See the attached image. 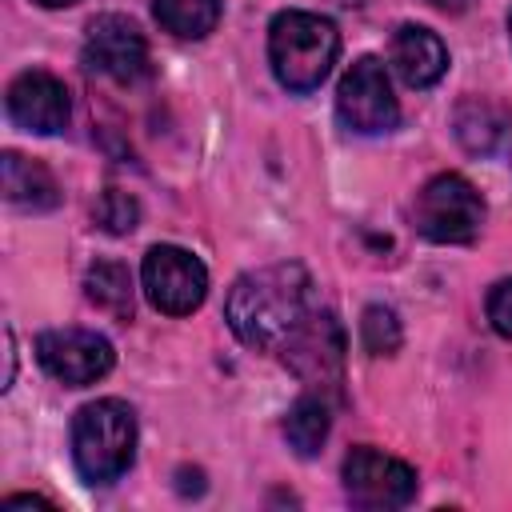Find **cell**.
Returning a JSON list of instances; mask_svg holds the SVG:
<instances>
[{"label": "cell", "mask_w": 512, "mask_h": 512, "mask_svg": "<svg viewBox=\"0 0 512 512\" xmlns=\"http://www.w3.org/2000/svg\"><path fill=\"white\" fill-rule=\"evenodd\" d=\"M452 128H456V140L464 144V152H472V156H492V152L508 140L512 116H508V108H500V104L488 100V96H468V100L456 104Z\"/></svg>", "instance_id": "13"}, {"label": "cell", "mask_w": 512, "mask_h": 512, "mask_svg": "<svg viewBox=\"0 0 512 512\" xmlns=\"http://www.w3.org/2000/svg\"><path fill=\"white\" fill-rule=\"evenodd\" d=\"M84 64L116 84H132L148 72V40L136 28V20H128L120 12H104L88 24Z\"/></svg>", "instance_id": "10"}, {"label": "cell", "mask_w": 512, "mask_h": 512, "mask_svg": "<svg viewBox=\"0 0 512 512\" xmlns=\"http://www.w3.org/2000/svg\"><path fill=\"white\" fill-rule=\"evenodd\" d=\"M424 4H432V8H440V12H464L472 0H424Z\"/></svg>", "instance_id": "22"}, {"label": "cell", "mask_w": 512, "mask_h": 512, "mask_svg": "<svg viewBox=\"0 0 512 512\" xmlns=\"http://www.w3.org/2000/svg\"><path fill=\"white\" fill-rule=\"evenodd\" d=\"M152 12L180 40H204L220 24V0H152Z\"/></svg>", "instance_id": "17"}, {"label": "cell", "mask_w": 512, "mask_h": 512, "mask_svg": "<svg viewBox=\"0 0 512 512\" xmlns=\"http://www.w3.org/2000/svg\"><path fill=\"white\" fill-rule=\"evenodd\" d=\"M340 52V32L328 16L288 8L268 24V60L288 92H312L324 84Z\"/></svg>", "instance_id": "2"}, {"label": "cell", "mask_w": 512, "mask_h": 512, "mask_svg": "<svg viewBox=\"0 0 512 512\" xmlns=\"http://www.w3.org/2000/svg\"><path fill=\"white\" fill-rule=\"evenodd\" d=\"M280 356L308 388L340 392V384H344V332L328 308H316L292 332V340L280 348Z\"/></svg>", "instance_id": "7"}, {"label": "cell", "mask_w": 512, "mask_h": 512, "mask_svg": "<svg viewBox=\"0 0 512 512\" xmlns=\"http://www.w3.org/2000/svg\"><path fill=\"white\" fill-rule=\"evenodd\" d=\"M8 120L24 132H36V136H52L68 124L72 116V100H68V88L64 80H56L52 72H20L12 84H8Z\"/></svg>", "instance_id": "11"}, {"label": "cell", "mask_w": 512, "mask_h": 512, "mask_svg": "<svg viewBox=\"0 0 512 512\" xmlns=\"http://www.w3.org/2000/svg\"><path fill=\"white\" fill-rule=\"evenodd\" d=\"M4 508H52L48 500H40V496H8L4 500Z\"/></svg>", "instance_id": "21"}, {"label": "cell", "mask_w": 512, "mask_h": 512, "mask_svg": "<svg viewBox=\"0 0 512 512\" xmlns=\"http://www.w3.org/2000/svg\"><path fill=\"white\" fill-rule=\"evenodd\" d=\"M140 280H144V296L152 300V308L168 316H188L208 296V268L188 248H176V244L148 248Z\"/></svg>", "instance_id": "6"}, {"label": "cell", "mask_w": 512, "mask_h": 512, "mask_svg": "<svg viewBox=\"0 0 512 512\" xmlns=\"http://www.w3.org/2000/svg\"><path fill=\"white\" fill-rule=\"evenodd\" d=\"M416 232L432 244H464L480 232L484 224V200L472 180L460 172H440L432 176L420 196H416Z\"/></svg>", "instance_id": "4"}, {"label": "cell", "mask_w": 512, "mask_h": 512, "mask_svg": "<svg viewBox=\"0 0 512 512\" xmlns=\"http://www.w3.org/2000/svg\"><path fill=\"white\" fill-rule=\"evenodd\" d=\"M508 32H512V20H508Z\"/></svg>", "instance_id": "24"}, {"label": "cell", "mask_w": 512, "mask_h": 512, "mask_svg": "<svg viewBox=\"0 0 512 512\" xmlns=\"http://www.w3.org/2000/svg\"><path fill=\"white\" fill-rule=\"evenodd\" d=\"M36 360L48 376H56L68 388H84L96 384L100 376L112 372V344L100 332L88 328H52L36 336Z\"/></svg>", "instance_id": "9"}, {"label": "cell", "mask_w": 512, "mask_h": 512, "mask_svg": "<svg viewBox=\"0 0 512 512\" xmlns=\"http://www.w3.org/2000/svg\"><path fill=\"white\" fill-rule=\"evenodd\" d=\"M488 324L512 340V280H500L488 292Z\"/></svg>", "instance_id": "20"}, {"label": "cell", "mask_w": 512, "mask_h": 512, "mask_svg": "<svg viewBox=\"0 0 512 512\" xmlns=\"http://www.w3.org/2000/svg\"><path fill=\"white\" fill-rule=\"evenodd\" d=\"M36 4H44V8H64V4H76V0H36Z\"/></svg>", "instance_id": "23"}, {"label": "cell", "mask_w": 512, "mask_h": 512, "mask_svg": "<svg viewBox=\"0 0 512 512\" xmlns=\"http://www.w3.org/2000/svg\"><path fill=\"white\" fill-rule=\"evenodd\" d=\"M336 116L344 128L360 132V136H376V132H392L400 120V104L392 96L388 84V68L376 56H360L336 88Z\"/></svg>", "instance_id": "5"}, {"label": "cell", "mask_w": 512, "mask_h": 512, "mask_svg": "<svg viewBox=\"0 0 512 512\" xmlns=\"http://www.w3.org/2000/svg\"><path fill=\"white\" fill-rule=\"evenodd\" d=\"M344 492L356 508H404L416 496V472L404 460L364 444L344 456Z\"/></svg>", "instance_id": "8"}, {"label": "cell", "mask_w": 512, "mask_h": 512, "mask_svg": "<svg viewBox=\"0 0 512 512\" xmlns=\"http://www.w3.org/2000/svg\"><path fill=\"white\" fill-rule=\"evenodd\" d=\"M392 68L408 88H432L448 68V48L432 28L400 24L392 36Z\"/></svg>", "instance_id": "12"}, {"label": "cell", "mask_w": 512, "mask_h": 512, "mask_svg": "<svg viewBox=\"0 0 512 512\" xmlns=\"http://www.w3.org/2000/svg\"><path fill=\"white\" fill-rule=\"evenodd\" d=\"M136 220H140V204L124 188H104V196L96 204V224L112 236H124L136 228Z\"/></svg>", "instance_id": "19"}, {"label": "cell", "mask_w": 512, "mask_h": 512, "mask_svg": "<svg viewBox=\"0 0 512 512\" xmlns=\"http://www.w3.org/2000/svg\"><path fill=\"white\" fill-rule=\"evenodd\" d=\"M84 292L96 308H104L112 320L128 324L132 320V276L120 260H100L84 276Z\"/></svg>", "instance_id": "15"}, {"label": "cell", "mask_w": 512, "mask_h": 512, "mask_svg": "<svg viewBox=\"0 0 512 512\" xmlns=\"http://www.w3.org/2000/svg\"><path fill=\"white\" fill-rule=\"evenodd\" d=\"M4 200L16 208H28V212H44V208H56L60 188L40 160H24L20 152H4Z\"/></svg>", "instance_id": "14"}, {"label": "cell", "mask_w": 512, "mask_h": 512, "mask_svg": "<svg viewBox=\"0 0 512 512\" xmlns=\"http://www.w3.org/2000/svg\"><path fill=\"white\" fill-rule=\"evenodd\" d=\"M312 312V276L300 264H268L244 272L224 304L228 328L256 352H280Z\"/></svg>", "instance_id": "1"}, {"label": "cell", "mask_w": 512, "mask_h": 512, "mask_svg": "<svg viewBox=\"0 0 512 512\" xmlns=\"http://www.w3.org/2000/svg\"><path fill=\"white\" fill-rule=\"evenodd\" d=\"M328 428H332V412H328V400L324 396H300L288 416H284V436L292 444L296 456H316L320 444L328 440Z\"/></svg>", "instance_id": "16"}, {"label": "cell", "mask_w": 512, "mask_h": 512, "mask_svg": "<svg viewBox=\"0 0 512 512\" xmlns=\"http://www.w3.org/2000/svg\"><path fill=\"white\" fill-rule=\"evenodd\" d=\"M136 456V416L124 400H92L72 416V460L88 484H112Z\"/></svg>", "instance_id": "3"}, {"label": "cell", "mask_w": 512, "mask_h": 512, "mask_svg": "<svg viewBox=\"0 0 512 512\" xmlns=\"http://www.w3.org/2000/svg\"><path fill=\"white\" fill-rule=\"evenodd\" d=\"M360 344L368 356H392L400 348V320L384 304H368L360 316Z\"/></svg>", "instance_id": "18"}]
</instances>
